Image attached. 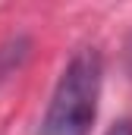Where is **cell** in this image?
Masks as SVG:
<instances>
[{
    "label": "cell",
    "mask_w": 132,
    "mask_h": 135,
    "mask_svg": "<svg viewBox=\"0 0 132 135\" xmlns=\"http://www.w3.org/2000/svg\"><path fill=\"white\" fill-rule=\"evenodd\" d=\"M101 54L82 47L57 79V88L41 119V135H88L98 116L101 98Z\"/></svg>",
    "instance_id": "6da1fadb"
},
{
    "label": "cell",
    "mask_w": 132,
    "mask_h": 135,
    "mask_svg": "<svg viewBox=\"0 0 132 135\" xmlns=\"http://www.w3.org/2000/svg\"><path fill=\"white\" fill-rule=\"evenodd\" d=\"M107 135H132V116H123V119H116V123L107 129Z\"/></svg>",
    "instance_id": "7a4b0ae2"
}]
</instances>
